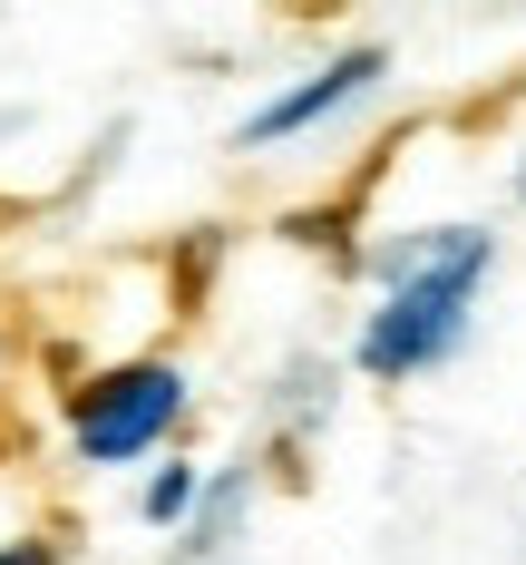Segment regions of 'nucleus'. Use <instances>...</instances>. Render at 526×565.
Returning <instances> with one entry per match:
<instances>
[{"label":"nucleus","instance_id":"5","mask_svg":"<svg viewBox=\"0 0 526 565\" xmlns=\"http://www.w3.org/2000/svg\"><path fill=\"white\" fill-rule=\"evenodd\" d=\"M0 565H58L50 546H0Z\"/></svg>","mask_w":526,"mask_h":565},{"label":"nucleus","instance_id":"6","mask_svg":"<svg viewBox=\"0 0 526 565\" xmlns=\"http://www.w3.org/2000/svg\"><path fill=\"white\" fill-rule=\"evenodd\" d=\"M517 195H526V167H517Z\"/></svg>","mask_w":526,"mask_h":565},{"label":"nucleus","instance_id":"1","mask_svg":"<svg viewBox=\"0 0 526 565\" xmlns=\"http://www.w3.org/2000/svg\"><path fill=\"white\" fill-rule=\"evenodd\" d=\"M497 264V244L477 225H429L409 234L400 254H390V292H380V312H371V332H361V371L371 381H409V371H429V361H449L468 332V302H477V282Z\"/></svg>","mask_w":526,"mask_h":565},{"label":"nucleus","instance_id":"2","mask_svg":"<svg viewBox=\"0 0 526 565\" xmlns=\"http://www.w3.org/2000/svg\"><path fill=\"white\" fill-rule=\"evenodd\" d=\"M175 409H185V381H175L167 361H127V371H108V381H88V391L68 399V429H78V458H137L157 449L175 429Z\"/></svg>","mask_w":526,"mask_h":565},{"label":"nucleus","instance_id":"3","mask_svg":"<svg viewBox=\"0 0 526 565\" xmlns=\"http://www.w3.org/2000/svg\"><path fill=\"white\" fill-rule=\"evenodd\" d=\"M380 78V50H351V58H332L322 78H302L292 98H273V108H254L244 117V147H273V137H302V127H322L332 108H351L361 88Z\"/></svg>","mask_w":526,"mask_h":565},{"label":"nucleus","instance_id":"4","mask_svg":"<svg viewBox=\"0 0 526 565\" xmlns=\"http://www.w3.org/2000/svg\"><path fill=\"white\" fill-rule=\"evenodd\" d=\"M185 508H195V468H167V478H147V516H157V526H175Z\"/></svg>","mask_w":526,"mask_h":565}]
</instances>
